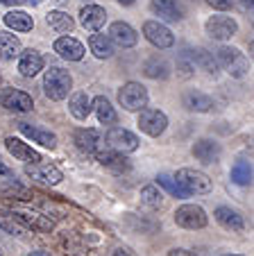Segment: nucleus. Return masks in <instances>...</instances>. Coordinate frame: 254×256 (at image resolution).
<instances>
[{
  "instance_id": "1",
  "label": "nucleus",
  "mask_w": 254,
  "mask_h": 256,
  "mask_svg": "<svg viewBox=\"0 0 254 256\" xmlns=\"http://www.w3.org/2000/svg\"><path fill=\"white\" fill-rule=\"evenodd\" d=\"M73 88V78L71 72L64 70V68H50L44 75V93L50 98V100L59 102L68 96V91Z\"/></svg>"
},
{
  "instance_id": "2",
  "label": "nucleus",
  "mask_w": 254,
  "mask_h": 256,
  "mask_svg": "<svg viewBox=\"0 0 254 256\" xmlns=\"http://www.w3.org/2000/svg\"><path fill=\"white\" fill-rule=\"evenodd\" d=\"M213 57H216L218 66H222L231 78H245L249 64L245 59L243 52H238L236 48H229V46H220V48L213 50Z\"/></svg>"
},
{
  "instance_id": "3",
  "label": "nucleus",
  "mask_w": 254,
  "mask_h": 256,
  "mask_svg": "<svg viewBox=\"0 0 254 256\" xmlns=\"http://www.w3.org/2000/svg\"><path fill=\"white\" fill-rule=\"evenodd\" d=\"M175 179H177V184L182 186V188L186 190L188 195H209L211 188H213L209 174L200 172V170H193V168L177 170Z\"/></svg>"
},
{
  "instance_id": "4",
  "label": "nucleus",
  "mask_w": 254,
  "mask_h": 256,
  "mask_svg": "<svg viewBox=\"0 0 254 256\" xmlns=\"http://www.w3.org/2000/svg\"><path fill=\"white\" fill-rule=\"evenodd\" d=\"M118 102L127 112H141L143 106H148V91L139 82H127L118 91Z\"/></svg>"
},
{
  "instance_id": "5",
  "label": "nucleus",
  "mask_w": 254,
  "mask_h": 256,
  "mask_svg": "<svg viewBox=\"0 0 254 256\" xmlns=\"http://www.w3.org/2000/svg\"><path fill=\"white\" fill-rule=\"evenodd\" d=\"M175 222H177V227L182 229H204L206 222H209V218H206L204 208L197 206V204H184V206H179L177 211H175Z\"/></svg>"
},
{
  "instance_id": "6",
  "label": "nucleus",
  "mask_w": 254,
  "mask_h": 256,
  "mask_svg": "<svg viewBox=\"0 0 254 256\" xmlns=\"http://www.w3.org/2000/svg\"><path fill=\"white\" fill-rule=\"evenodd\" d=\"M168 127V118L163 112L159 109H150V106H143L139 114V130L148 136H161Z\"/></svg>"
},
{
  "instance_id": "7",
  "label": "nucleus",
  "mask_w": 254,
  "mask_h": 256,
  "mask_svg": "<svg viewBox=\"0 0 254 256\" xmlns=\"http://www.w3.org/2000/svg\"><path fill=\"white\" fill-rule=\"evenodd\" d=\"M105 138H107V145H109L111 150L123 152V154L139 150V136L132 134V132L125 130V127H111V130L107 132Z\"/></svg>"
},
{
  "instance_id": "8",
  "label": "nucleus",
  "mask_w": 254,
  "mask_h": 256,
  "mask_svg": "<svg viewBox=\"0 0 254 256\" xmlns=\"http://www.w3.org/2000/svg\"><path fill=\"white\" fill-rule=\"evenodd\" d=\"M0 104L5 106L7 112L28 114V112H32L34 102L25 91H19V88H5V91H0Z\"/></svg>"
},
{
  "instance_id": "9",
  "label": "nucleus",
  "mask_w": 254,
  "mask_h": 256,
  "mask_svg": "<svg viewBox=\"0 0 254 256\" xmlns=\"http://www.w3.org/2000/svg\"><path fill=\"white\" fill-rule=\"evenodd\" d=\"M143 34H145V39H148L150 44H152L154 48H159V50H166V48H170V46L175 44L173 32H170L163 23H159V20H145L143 23Z\"/></svg>"
},
{
  "instance_id": "10",
  "label": "nucleus",
  "mask_w": 254,
  "mask_h": 256,
  "mask_svg": "<svg viewBox=\"0 0 254 256\" xmlns=\"http://www.w3.org/2000/svg\"><path fill=\"white\" fill-rule=\"evenodd\" d=\"M238 32V25L231 16H211L206 20V34L216 41H227Z\"/></svg>"
},
{
  "instance_id": "11",
  "label": "nucleus",
  "mask_w": 254,
  "mask_h": 256,
  "mask_svg": "<svg viewBox=\"0 0 254 256\" xmlns=\"http://www.w3.org/2000/svg\"><path fill=\"white\" fill-rule=\"evenodd\" d=\"M25 174H30L32 179H39L44 184H50V186H57L62 182V170L53 164H46L44 159L37 161V164H28L25 166Z\"/></svg>"
},
{
  "instance_id": "12",
  "label": "nucleus",
  "mask_w": 254,
  "mask_h": 256,
  "mask_svg": "<svg viewBox=\"0 0 254 256\" xmlns=\"http://www.w3.org/2000/svg\"><path fill=\"white\" fill-rule=\"evenodd\" d=\"M93 154H96V161L102 166V168L111 170V172H116V174L130 170V161L125 159L123 152H116V150H111V148H105V150H98V152H93Z\"/></svg>"
},
{
  "instance_id": "13",
  "label": "nucleus",
  "mask_w": 254,
  "mask_h": 256,
  "mask_svg": "<svg viewBox=\"0 0 254 256\" xmlns=\"http://www.w3.org/2000/svg\"><path fill=\"white\" fill-rule=\"evenodd\" d=\"M111 39V44L120 46V48H132V46H136V41H139V34H136V30L132 28V25L123 23V20H116V23L109 25V34H107Z\"/></svg>"
},
{
  "instance_id": "14",
  "label": "nucleus",
  "mask_w": 254,
  "mask_h": 256,
  "mask_svg": "<svg viewBox=\"0 0 254 256\" xmlns=\"http://www.w3.org/2000/svg\"><path fill=\"white\" fill-rule=\"evenodd\" d=\"M44 70V57L39 50H21L19 54V72L23 78H34Z\"/></svg>"
},
{
  "instance_id": "15",
  "label": "nucleus",
  "mask_w": 254,
  "mask_h": 256,
  "mask_svg": "<svg viewBox=\"0 0 254 256\" xmlns=\"http://www.w3.org/2000/svg\"><path fill=\"white\" fill-rule=\"evenodd\" d=\"M107 23V12L102 7L93 5V2H87V7H82L80 12V25L84 30H91V32H98L100 28H105Z\"/></svg>"
},
{
  "instance_id": "16",
  "label": "nucleus",
  "mask_w": 254,
  "mask_h": 256,
  "mask_svg": "<svg viewBox=\"0 0 254 256\" xmlns=\"http://www.w3.org/2000/svg\"><path fill=\"white\" fill-rule=\"evenodd\" d=\"M73 140H75L77 150H80V152H87V154H93V152H98V150H100V145H102L100 132L91 130V127L77 130L75 136H73Z\"/></svg>"
},
{
  "instance_id": "17",
  "label": "nucleus",
  "mask_w": 254,
  "mask_h": 256,
  "mask_svg": "<svg viewBox=\"0 0 254 256\" xmlns=\"http://www.w3.org/2000/svg\"><path fill=\"white\" fill-rule=\"evenodd\" d=\"M55 52L62 59H66V62H80L84 57V46L77 39H73V36H59L55 41Z\"/></svg>"
},
{
  "instance_id": "18",
  "label": "nucleus",
  "mask_w": 254,
  "mask_h": 256,
  "mask_svg": "<svg viewBox=\"0 0 254 256\" xmlns=\"http://www.w3.org/2000/svg\"><path fill=\"white\" fill-rule=\"evenodd\" d=\"M19 132L25 134L28 138H32L34 143L44 145V148H57V136L53 134L50 130H44V127H37V125H30V122H19Z\"/></svg>"
},
{
  "instance_id": "19",
  "label": "nucleus",
  "mask_w": 254,
  "mask_h": 256,
  "mask_svg": "<svg viewBox=\"0 0 254 256\" xmlns=\"http://www.w3.org/2000/svg\"><path fill=\"white\" fill-rule=\"evenodd\" d=\"M191 152L202 164H213V161H218V156H220V145L213 138H200V140H195Z\"/></svg>"
},
{
  "instance_id": "20",
  "label": "nucleus",
  "mask_w": 254,
  "mask_h": 256,
  "mask_svg": "<svg viewBox=\"0 0 254 256\" xmlns=\"http://www.w3.org/2000/svg\"><path fill=\"white\" fill-rule=\"evenodd\" d=\"M5 145L19 161H25V164H37V161H41V154H39L37 150H32L28 143H23L21 138L10 136V138H5Z\"/></svg>"
},
{
  "instance_id": "21",
  "label": "nucleus",
  "mask_w": 254,
  "mask_h": 256,
  "mask_svg": "<svg viewBox=\"0 0 254 256\" xmlns=\"http://www.w3.org/2000/svg\"><path fill=\"white\" fill-rule=\"evenodd\" d=\"M150 10L154 12V16H159L161 20H168V23L182 18V10L177 7L175 0H152Z\"/></svg>"
},
{
  "instance_id": "22",
  "label": "nucleus",
  "mask_w": 254,
  "mask_h": 256,
  "mask_svg": "<svg viewBox=\"0 0 254 256\" xmlns=\"http://www.w3.org/2000/svg\"><path fill=\"white\" fill-rule=\"evenodd\" d=\"M184 106H186L188 112H197V114H206L213 109V100H211L209 96H204V93L200 91H186L182 98Z\"/></svg>"
},
{
  "instance_id": "23",
  "label": "nucleus",
  "mask_w": 254,
  "mask_h": 256,
  "mask_svg": "<svg viewBox=\"0 0 254 256\" xmlns=\"http://www.w3.org/2000/svg\"><path fill=\"white\" fill-rule=\"evenodd\" d=\"M91 112H96L100 125H114V122L118 120V116H116V109L111 106V102L107 100L105 96H98L96 100H91Z\"/></svg>"
},
{
  "instance_id": "24",
  "label": "nucleus",
  "mask_w": 254,
  "mask_h": 256,
  "mask_svg": "<svg viewBox=\"0 0 254 256\" xmlns=\"http://www.w3.org/2000/svg\"><path fill=\"white\" fill-rule=\"evenodd\" d=\"M213 216H216L218 224H220V227H225L227 232H243V229H245L243 218H240L236 211H231V208H227V206L216 208V213H213Z\"/></svg>"
},
{
  "instance_id": "25",
  "label": "nucleus",
  "mask_w": 254,
  "mask_h": 256,
  "mask_svg": "<svg viewBox=\"0 0 254 256\" xmlns=\"http://www.w3.org/2000/svg\"><path fill=\"white\" fill-rule=\"evenodd\" d=\"M3 20H5V25L10 30H14V32H30V30L34 28L32 16L25 14V12H19V10L7 12V14L3 16Z\"/></svg>"
},
{
  "instance_id": "26",
  "label": "nucleus",
  "mask_w": 254,
  "mask_h": 256,
  "mask_svg": "<svg viewBox=\"0 0 254 256\" xmlns=\"http://www.w3.org/2000/svg\"><path fill=\"white\" fill-rule=\"evenodd\" d=\"M68 109H71L73 118H77V120H87L89 114H91V98H89L84 91L73 93L71 102H68Z\"/></svg>"
},
{
  "instance_id": "27",
  "label": "nucleus",
  "mask_w": 254,
  "mask_h": 256,
  "mask_svg": "<svg viewBox=\"0 0 254 256\" xmlns=\"http://www.w3.org/2000/svg\"><path fill=\"white\" fill-rule=\"evenodd\" d=\"M16 216L23 227H32V229H39V232H50L53 229V220H48L46 216L41 213H23V211H12Z\"/></svg>"
},
{
  "instance_id": "28",
  "label": "nucleus",
  "mask_w": 254,
  "mask_h": 256,
  "mask_svg": "<svg viewBox=\"0 0 254 256\" xmlns=\"http://www.w3.org/2000/svg\"><path fill=\"white\" fill-rule=\"evenodd\" d=\"M21 54V41L19 36L10 32H0V62H12Z\"/></svg>"
},
{
  "instance_id": "29",
  "label": "nucleus",
  "mask_w": 254,
  "mask_h": 256,
  "mask_svg": "<svg viewBox=\"0 0 254 256\" xmlns=\"http://www.w3.org/2000/svg\"><path fill=\"white\" fill-rule=\"evenodd\" d=\"M89 48L91 52L96 54L98 59H109L114 54V44L107 34H91V39H89Z\"/></svg>"
},
{
  "instance_id": "30",
  "label": "nucleus",
  "mask_w": 254,
  "mask_h": 256,
  "mask_svg": "<svg viewBox=\"0 0 254 256\" xmlns=\"http://www.w3.org/2000/svg\"><path fill=\"white\" fill-rule=\"evenodd\" d=\"M46 23L57 34H71L73 28H75V20H73L66 12H50V14L46 16Z\"/></svg>"
},
{
  "instance_id": "31",
  "label": "nucleus",
  "mask_w": 254,
  "mask_h": 256,
  "mask_svg": "<svg viewBox=\"0 0 254 256\" xmlns=\"http://www.w3.org/2000/svg\"><path fill=\"white\" fill-rule=\"evenodd\" d=\"M143 72L150 80H166L170 75V64L161 57H152L143 64Z\"/></svg>"
},
{
  "instance_id": "32",
  "label": "nucleus",
  "mask_w": 254,
  "mask_h": 256,
  "mask_svg": "<svg viewBox=\"0 0 254 256\" xmlns=\"http://www.w3.org/2000/svg\"><path fill=\"white\" fill-rule=\"evenodd\" d=\"M0 195L7 198V200H21V202H30V200L34 198L32 190L25 188V186H21V184H14V182L0 186Z\"/></svg>"
},
{
  "instance_id": "33",
  "label": "nucleus",
  "mask_w": 254,
  "mask_h": 256,
  "mask_svg": "<svg viewBox=\"0 0 254 256\" xmlns=\"http://www.w3.org/2000/svg\"><path fill=\"white\" fill-rule=\"evenodd\" d=\"M0 229L7 232V234H14V236H23V234H28V227H23L12 211H0Z\"/></svg>"
},
{
  "instance_id": "34",
  "label": "nucleus",
  "mask_w": 254,
  "mask_h": 256,
  "mask_svg": "<svg viewBox=\"0 0 254 256\" xmlns=\"http://www.w3.org/2000/svg\"><path fill=\"white\" fill-rule=\"evenodd\" d=\"M231 182L238 186H249L252 184V166L247 161H236L231 168Z\"/></svg>"
},
{
  "instance_id": "35",
  "label": "nucleus",
  "mask_w": 254,
  "mask_h": 256,
  "mask_svg": "<svg viewBox=\"0 0 254 256\" xmlns=\"http://www.w3.org/2000/svg\"><path fill=\"white\" fill-rule=\"evenodd\" d=\"M141 202H143L148 208L157 211V208L163 206V193L157 188V186H145V188L141 190Z\"/></svg>"
},
{
  "instance_id": "36",
  "label": "nucleus",
  "mask_w": 254,
  "mask_h": 256,
  "mask_svg": "<svg viewBox=\"0 0 254 256\" xmlns=\"http://www.w3.org/2000/svg\"><path fill=\"white\" fill-rule=\"evenodd\" d=\"M193 59H195V64L202 68V70H206V72L218 70V62H216V57H213V52H209V50H195V52H193Z\"/></svg>"
},
{
  "instance_id": "37",
  "label": "nucleus",
  "mask_w": 254,
  "mask_h": 256,
  "mask_svg": "<svg viewBox=\"0 0 254 256\" xmlns=\"http://www.w3.org/2000/svg\"><path fill=\"white\" fill-rule=\"evenodd\" d=\"M157 184L161 186V188H166L170 195H175V198H188V193L177 184V179L170 177V174H159V177H157Z\"/></svg>"
},
{
  "instance_id": "38",
  "label": "nucleus",
  "mask_w": 254,
  "mask_h": 256,
  "mask_svg": "<svg viewBox=\"0 0 254 256\" xmlns=\"http://www.w3.org/2000/svg\"><path fill=\"white\" fill-rule=\"evenodd\" d=\"M206 5L218 10V12H227L231 7V0H206Z\"/></svg>"
},
{
  "instance_id": "39",
  "label": "nucleus",
  "mask_w": 254,
  "mask_h": 256,
  "mask_svg": "<svg viewBox=\"0 0 254 256\" xmlns=\"http://www.w3.org/2000/svg\"><path fill=\"white\" fill-rule=\"evenodd\" d=\"M168 256H197V254H193V252H188V250H170Z\"/></svg>"
},
{
  "instance_id": "40",
  "label": "nucleus",
  "mask_w": 254,
  "mask_h": 256,
  "mask_svg": "<svg viewBox=\"0 0 254 256\" xmlns=\"http://www.w3.org/2000/svg\"><path fill=\"white\" fill-rule=\"evenodd\" d=\"M0 174H5V177H14V172H12V170L7 168V166L3 164V161H0Z\"/></svg>"
},
{
  "instance_id": "41",
  "label": "nucleus",
  "mask_w": 254,
  "mask_h": 256,
  "mask_svg": "<svg viewBox=\"0 0 254 256\" xmlns=\"http://www.w3.org/2000/svg\"><path fill=\"white\" fill-rule=\"evenodd\" d=\"M25 0H0V5H21Z\"/></svg>"
},
{
  "instance_id": "42",
  "label": "nucleus",
  "mask_w": 254,
  "mask_h": 256,
  "mask_svg": "<svg viewBox=\"0 0 254 256\" xmlns=\"http://www.w3.org/2000/svg\"><path fill=\"white\" fill-rule=\"evenodd\" d=\"M114 256H132V254H130L127 250H123V247H118V250L114 252Z\"/></svg>"
},
{
  "instance_id": "43",
  "label": "nucleus",
  "mask_w": 254,
  "mask_h": 256,
  "mask_svg": "<svg viewBox=\"0 0 254 256\" xmlns=\"http://www.w3.org/2000/svg\"><path fill=\"white\" fill-rule=\"evenodd\" d=\"M30 256H50V254H48V252H41V250H37V252H32V254H30Z\"/></svg>"
},
{
  "instance_id": "44",
  "label": "nucleus",
  "mask_w": 254,
  "mask_h": 256,
  "mask_svg": "<svg viewBox=\"0 0 254 256\" xmlns=\"http://www.w3.org/2000/svg\"><path fill=\"white\" fill-rule=\"evenodd\" d=\"M120 5H132V2H134V0H118Z\"/></svg>"
},
{
  "instance_id": "45",
  "label": "nucleus",
  "mask_w": 254,
  "mask_h": 256,
  "mask_svg": "<svg viewBox=\"0 0 254 256\" xmlns=\"http://www.w3.org/2000/svg\"><path fill=\"white\" fill-rule=\"evenodd\" d=\"M55 2H59V5H64V2H66V0H55Z\"/></svg>"
},
{
  "instance_id": "46",
  "label": "nucleus",
  "mask_w": 254,
  "mask_h": 256,
  "mask_svg": "<svg viewBox=\"0 0 254 256\" xmlns=\"http://www.w3.org/2000/svg\"><path fill=\"white\" fill-rule=\"evenodd\" d=\"M82 2H93V0H82Z\"/></svg>"
},
{
  "instance_id": "47",
  "label": "nucleus",
  "mask_w": 254,
  "mask_h": 256,
  "mask_svg": "<svg viewBox=\"0 0 254 256\" xmlns=\"http://www.w3.org/2000/svg\"><path fill=\"white\" fill-rule=\"evenodd\" d=\"M225 256H238V254H225Z\"/></svg>"
},
{
  "instance_id": "48",
  "label": "nucleus",
  "mask_w": 254,
  "mask_h": 256,
  "mask_svg": "<svg viewBox=\"0 0 254 256\" xmlns=\"http://www.w3.org/2000/svg\"><path fill=\"white\" fill-rule=\"evenodd\" d=\"M0 256H3V252H0Z\"/></svg>"
},
{
  "instance_id": "49",
  "label": "nucleus",
  "mask_w": 254,
  "mask_h": 256,
  "mask_svg": "<svg viewBox=\"0 0 254 256\" xmlns=\"http://www.w3.org/2000/svg\"><path fill=\"white\" fill-rule=\"evenodd\" d=\"M0 82H3V80H0Z\"/></svg>"
}]
</instances>
